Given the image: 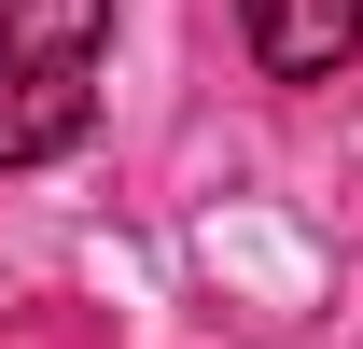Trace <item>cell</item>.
<instances>
[{
  "label": "cell",
  "mask_w": 363,
  "mask_h": 349,
  "mask_svg": "<svg viewBox=\"0 0 363 349\" xmlns=\"http://www.w3.org/2000/svg\"><path fill=\"white\" fill-rule=\"evenodd\" d=\"M98 112V70H43V56H0V168H56Z\"/></svg>",
  "instance_id": "obj_2"
},
{
  "label": "cell",
  "mask_w": 363,
  "mask_h": 349,
  "mask_svg": "<svg viewBox=\"0 0 363 349\" xmlns=\"http://www.w3.org/2000/svg\"><path fill=\"white\" fill-rule=\"evenodd\" d=\"M238 43L266 84H335L363 56V0H238Z\"/></svg>",
  "instance_id": "obj_1"
},
{
  "label": "cell",
  "mask_w": 363,
  "mask_h": 349,
  "mask_svg": "<svg viewBox=\"0 0 363 349\" xmlns=\"http://www.w3.org/2000/svg\"><path fill=\"white\" fill-rule=\"evenodd\" d=\"M0 56L98 70V56H112V0H0Z\"/></svg>",
  "instance_id": "obj_3"
}]
</instances>
